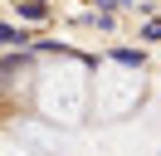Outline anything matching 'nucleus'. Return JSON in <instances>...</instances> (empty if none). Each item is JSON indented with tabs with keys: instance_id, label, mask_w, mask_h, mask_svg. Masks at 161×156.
I'll return each mask as SVG.
<instances>
[{
	"instance_id": "2",
	"label": "nucleus",
	"mask_w": 161,
	"mask_h": 156,
	"mask_svg": "<svg viewBox=\"0 0 161 156\" xmlns=\"http://www.w3.org/2000/svg\"><path fill=\"white\" fill-rule=\"evenodd\" d=\"M142 103V78L127 68H98L93 73V112L103 122H117Z\"/></svg>"
},
{
	"instance_id": "1",
	"label": "nucleus",
	"mask_w": 161,
	"mask_h": 156,
	"mask_svg": "<svg viewBox=\"0 0 161 156\" xmlns=\"http://www.w3.org/2000/svg\"><path fill=\"white\" fill-rule=\"evenodd\" d=\"M88 68L78 64V58H49V64L39 68V107H44V117H54L59 127H78L83 122V112L93 107V83H88Z\"/></svg>"
},
{
	"instance_id": "3",
	"label": "nucleus",
	"mask_w": 161,
	"mask_h": 156,
	"mask_svg": "<svg viewBox=\"0 0 161 156\" xmlns=\"http://www.w3.org/2000/svg\"><path fill=\"white\" fill-rule=\"evenodd\" d=\"M5 156H34V151H25V146L15 151V142H5Z\"/></svg>"
}]
</instances>
